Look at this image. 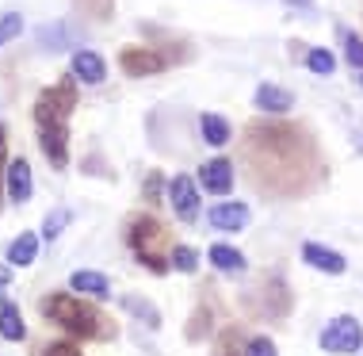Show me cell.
I'll return each mask as SVG.
<instances>
[{"instance_id":"obj_1","label":"cell","mask_w":363,"mask_h":356,"mask_svg":"<svg viewBox=\"0 0 363 356\" xmlns=\"http://www.w3.org/2000/svg\"><path fill=\"white\" fill-rule=\"evenodd\" d=\"M38 311H43L46 322L65 325L73 338H88V341H111V338H115V318H107L100 306L77 299V295L50 291V295H43Z\"/></svg>"},{"instance_id":"obj_2","label":"cell","mask_w":363,"mask_h":356,"mask_svg":"<svg viewBox=\"0 0 363 356\" xmlns=\"http://www.w3.org/2000/svg\"><path fill=\"white\" fill-rule=\"evenodd\" d=\"M77 77H62L57 85L43 88L35 100V126H65L77 107Z\"/></svg>"},{"instance_id":"obj_3","label":"cell","mask_w":363,"mask_h":356,"mask_svg":"<svg viewBox=\"0 0 363 356\" xmlns=\"http://www.w3.org/2000/svg\"><path fill=\"white\" fill-rule=\"evenodd\" d=\"M161 234H164V230H161V222H157L153 215H138V219L130 222V234H126V242H130V249L138 253V261H142L150 272H157V276H164V272L172 269V264H164V257H157V253L150 249V245L161 242Z\"/></svg>"},{"instance_id":"obj_4","label":"cell","mask_w":363,"mask_h":356,"mask_svg":"<svg viewBox=\"0 0 363 356\" xmlns=\"http://www.w3.org/2000/svg\"><path fill=\"white\" fill-rule=\"evenodd\" d=\"M318 345L325 352H359L363 349V325H359V318H352V314H337V318L321 330Z\"/></svg>"},{"instance_id":"obj_5","label":"cell","mask_w":363,"mask_h":356,"mask_svg":"<svg viewBox=\"0 0 363 356\" xmlns=\"http://www.w3.org/2000/svg\"><path fill=\"white\" fill-rule=\"evenodd\" d=\"M169 207L176 211V219L180 222H195L199 219V180H191V176H172L169 180Z\"/></svg>"},{"instance_id":"obj_6","label":"cell","mask_w":363,"mask_h":356,"mask_svg":"<svg viewBox=\"0 0 363 356\" xmlns=\"http://www.w3.org/2000/svg\"><path fill=\"white\" fill-rule=\"evenodd\" d=\"M164 65L169 62L153 46H126V50H119V69L126 77H150V73H161Z\"/></svg>"},{"instance_id":"obj_7","label":"cell","mask_w":363,"mask_h":356,"mask_svg":"<svg viewBox=\"0 0 363 356\" xmlns=\"http://www.w3.org/2000/svg\"><path fill=\"white\" fill-rule=\"evenodd\" d=\"M199 188L211 195H230L233 188V161L225 157H211V161L199 165Z\"/></svg>"},{"instance_id":"obj_8","label":"cell","mask_w":363,"mask_h":356,"mask_svg":"<svg viewBox=\"0 0 363 356\" xmlns=\"http://www.w3.org/2000/svg\"><path fill=\"white\" fill-rule=\"evenodd\" d=\"M38 146L54 169L69 165V126H38Z\"/></svg>"},{"instance_id":"obj_9","label":"cell","mask_w":363,"mask_h":356,"mask_svg":"<svg viewBox=\"0 0 363 356\" xmlns=\"http://www.w3.org/2000/svg\"><path fill=\"white\" fill-rule=\"evenodd\" d=\"M302 261H306L310 269L325 272V276H345V269H348V261L337 249H325V245H318V242H302Z\"/></svg>"},{"instance_id":"obj_10","label":"cell","mask_w":363,"mask_h":356,"mask_svg":"<svg viewBox=\"0 0 363 356\" xmlns=\"http://www.w3.org/2000/svg\"><path fill=\"white\" fill-rule=\"evenodd\" d=\"M8 200L12 203H27L35 192V180H31V165H27V157H12L8 161Z\"/></svg>"},{"instance_id":"obj_11","label":"cell","mask_w":363,"mask_h":356,"mask_svg":"<svg viewBox=\"0 0 363 356\" xmlns=\"http://www.w3.org/2000/svg\"><path fill=\"white\" fill-rule=\"evenodd\" d=\"M207 219L214 230H241V226H249L252 211H249V203H214Z\"/></svg>"},{"instance_id":"obj_12","label":"cell","mask_w":363,"mask_h":356,"mask_svg":"<svg viewBox=\"0 0 363 356\" xmlns=\"http://www.w3.org/2000/svg\"><path fill=\"white\" fill-rule=\"evenodd\" d=\"M252 100H257V112H264V115H287L291 107H294V96L287 92V88L272 85V81H268V85H260Z\"/></svg>"},{"instance_id":"obj_13","label":"cell","mask_w":363,"mask_h":356,"mask_svg":"<svg viewBox=\"0 0 363 356\" xmlns=\"http://www.w3.org/2000/svg\"><path fill=\"white\" fill-rule=\"evenodd\" d=\"M73 77L84 85H104L107 81V65L96 50H73Z\"/></svg>"},{"instance_id":"obj_14","label":"cell","mask_w":363,"mask_h":356,"mask_svg":"<svg viewBox=\"0 0 363 356\" xmlns=\"http://www.w3.org/2000/svg\"><path fill=\"white\" fill-rule=\"evenodd\" d=\"M38 245H43V234H38V230H23L12 245H8V264H12V269H27V264H35L38 261Z\"/></svg>"},{"instance_id":"obj_15","label":"cell","mask_w":363,"mask_h":356,"mask_svg":"<svg viewBox=\"0 0 363 356\" xmlns=\"http://www.w3.org/2000/svg\"><path fill=\"white\" fill-rule=\"evenodd\" d=\"M69 288L77 295H92V299H111V280H107L104 272H88V269L73 272L69 276Z\"/></svg>"},{"instance_id":"obj_16","label":"cell","mask_w":363,"mask_h":356,"mask_svg":"<svg viewBox=\"0 0 363 356\" xmlns=\"http://www.w3.org/2000/svg\"><path fill=\"white\" fill-rule=\"evenodd\" d=\"M115 299H119L123 311H130L142 325H150V330H161V322H164V318H161V311H157L150 299H142V295H115Z\"/></svg>"},{"instance_id":"obj_17","label":"cell","mask_w":363,"mask_h":356,"mask_svg":"<svg viewBox=\"0 0 363 356\" xmlns=\"http://www.w3.org/2000/svg\"><path fill=\"white\" fill-rule=\"evenodd\" d=\"M0 338L4 341H23L27 338L23 314H19L16 303H0Z\"/></svg>"},{"instance_id":"obj_18","label":"cell","mask_w":363,"mask_h":356,"mask_svg":"<svg viewBox=\"0 0 363 356\" xmlns=\"http://www.w3.org/2000/svg\"><path fill=\"white\" fill-rule=\"evenodd\" d=\"M199 134H203V142H207V146H225V142H230V123H225L222 115L203 112L199 115Z\"/></svg>"},{"instance_id":"obj_19","label":"cell","mask_w":363,"mask_h":356,"mask_svg":"<svg viewBox=\"0 0 363 356\" xmlns=\"http://www.w3.org/2000/svg\"><path fill=\"white\" fill-rule=\"evenodd\" d=\"M211 264L218 272H245V253L233 249V245H211Z\"/></svg>"},{"instance_id":"obj_20","label":"cell","mask_w":363,"mask_h":356,"mask_svg":"<svg viewBox=\"0 0 363 356\" xmlns=\"http://www.w3.org/2000/svg\"><path fill=\"white\" fill-rule=\"evenodd\" d=\"M65 226H69V211H65V207H57V211H50L43 219V230H38V234H43V242H57V234H62Z\"/></svg>"},{"instance_id":"obj_21","label":"cell","mask_w":363,"mask_h":356,"mask_svg":"<svg viewBox=\"0 0 363 356\" xmlns=\"http://www.w3.org/2000/svg\"><path fill=\"white\" fill-rule=\"evenodd\" d=\"M38 43H43V50H57V54H62V46L65 43H73V35L69 31H65V27H43V31H38Z\"/></svg>"},{"instance_id":"obj_22","label":"cell","mask_w":363,"mask_h":356,"mask_svg":"<svg viewBox=\"0 0 363 356\" xmlns=\"http://www.w3.org/2000/svg\"><path fill=\"white\" fill-rule=\"evenodd\" d=\"M306 65L313 69V73L329 77L333 69H337V58H333V50H321V46H310V54H306Z\"/></svg>"},{"instance_id":"obj_23","label":"cell","mask_w":363,"mask_h":356,"mask_svg":"<svg viewBox=\"0 0 363 356\" xmlns=\"http://www.w3.org/2000/svg\"><path fill=\"white\" fill-rule=\"evenodd\" d=\"M172 269L184 272V276H191L195 269H199V253H195L191 245H176V249H172Z\"/></svg>"},{"instance_id":"obj_24","label":"cell","mask_w":363,"mask_h":356,"mask_svg":"<svg viewBox=\"0 0 363 356\" xmlns=\"http://www.w3.org/2000/svg\"><path fill=\"white\" fill-rule=\"evenodd\" d=\"M19 35H23V16H19V12L0 16V46L12 43V38H19Z\"/></svg>"},{"instance_id":"obj_25","label":"cell","mask_w":363,"mask_h":356,"mask_svg":"<svg viewBox=\"0 0 363 356\" xmlns=\"http://www.w3.org/2000/svg\"><path fill=\"white\" fill-rule=\"evenodd\" d=\"M161 192H169V184H164V176L153 169V173L142 180V195H145L150 203H161Z\"/></svg>"},{"instance_id":"obj_26","label":"cell","mask_w":363,"mask_h":356,"mask_svg":"<svg viewBox=\"0 0 363 356\" xmlns=\"http://www.w3.org/2000/svg\"><path fill=\"white\" fill-rule=\"evenodd\" d=\"M207 322H211V306H199L191 314V325H188V341H203L207 338Z\"/></svg>"},{"instance_id":"obj_27","label":"cell","mask_w":363,"mask_h":356,"mask_svg":"<svg viewBox=\"0 0 363 356\" xmlns=\"http://www.w3.org/2000/svg\"><path fill=\"white\" fill-rule=\"evenodd\" d=\"M245 356H279V352H276V341L272 338H249L245 341Z\"/></svg>"},{"instance_id":"obj_28","label":"cell","mask_w":363,"mask_h":356,"mask_svg":"<svg viewBox=\"0 0 363 356\" xmlns=\"http://www.w3.org/2000/svg\"><path fill=\"white\" fill-rule=\"evenodd\" d=\"M345 50H348V62L363 73V38L359 35H345Z\"/></svg>"},{"instance_id":"obj_29","label":"cell","mask_w":363,"mask_h":356,"mask_svg":"<svg viewBox=\"0 0 363 356\" xmlns=\"http://www.w3.org/2000/svg\"><path fill=\"white\" fill-rule=\"evenodd\" d=\"M38 356H81V349H77L73 341H50Z\"/></svg>"},{"instance_id":"obj_30","label":"cell","mask_w":363,"mask_h":356,"mask_svg":"<svg viewBox=\"0 0 363 356\" xmlns=\"http://www.w3.org/2000/svg\"><path fill=\"white\" fill-rule=\"evenodd\" d=\"M233 341H238V333H225V338H222V345H218V356H233Z\"/></svg>"},{"instance_id":"obj_31","label":"cell","mask_w":363,"mask_h":356,"mask_svg":"<svg viewBox=\"0 0 363 356\" xmlns=\"http://www.w3.org/2000/svg\"><path fill=\"white\" fill-rule=\"evenodd\" d=\"M8 280H12V264H0V288H8Z\"/></svg>"},{"instance_id":"obj_32","label":"cell","mask_w":363,"mask_h":356,"mask_svg":"<svg viewBox=\"0 0 363 356\" xmlns=\"http://www.w3.org/2000/svg\"><path fill=\"white\" fill-rule=\"evenodd\" d=\"M4 134H8V131H4V123H0V150H4Z\"/></svg>"},{"instance_id":"obj_33","label":"cell","mask_w":363,"mask_h":356,"mask_svg":"<svg viewBox=\"0 0 363 356\" xmlns=\"http://www.w3.org/2000/svg\"><path fill=\"white\" fill-rule=\"evenodd\" d=\"M291 4H302V8H310V4H313V0H291Z\"/></svg>"},{"instance_id":"obj_34","label":"cell","mask_w":363,"mask_h":356,"mask_svg":"<svg viewBox=\"0 0 363 356\" xmlns=\"http://www.w3.org/2000/svg\"><path fill=\"white\" fill-rule=\"evenodd\" d=\"M359 85H363V73H359Z\"/></svg>"}]
</instances>
